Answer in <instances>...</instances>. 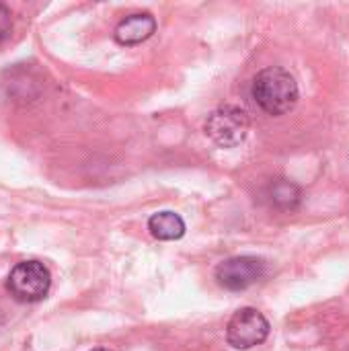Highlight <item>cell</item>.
I'll return each mask as SVG.
<instances>
[{
	"instance_id": "cell-1",
	"label": "cell",
	"mask_w": 349,
	"mask_h": 351,
	"mask_svg": "<svg viewBox=\"0 0 349 351\" xmlns=\"http://www.w3.org/2000/svg\"><path fill=\"white\" fill-rule=\"evenodd\" d=\"M251 95L267 115L278 117L296 107L300 90L296 78L286 68L269 66L253 78Z\"/></svg>"
},
{
	"instance_id": "cell-2",
	"label": "cell",
	"mask_w": 349,
	"mask_h": 351,
	"mask_svg": "<svg viewBox=\"0 0 349 351\" xmlns=\"http://www.w3.org/2000/svg\"><path fill=\"white\" fill-rule=\"evenodd\" d=\"M206 136L220 148H234L245 142L251 130V119L237 105H220L206 119Z\"/></svg>"
},
{
	"instance_id": "cell-3",
	"label": "cell",
	"mask_w": 349,
	"mask_h": 351,
	"mask_svg": "<svg viewBox=\"0 0 349 351\" xmlns=\"http://www.w3.org/2000/svg\"><path fill=\"white\" fill-rule=\"evenodd\" d=\"M51 288V274L41 261H21L16 263L8 278L6 290L16 302H39L47 296Z\"/></svg>"
},
{
	"instance_id": "cell-4",
	"label": "cell",
	"mask_w": 349,
	"mask_h": 351,
	"mask_svg": "<svg viewBox=\"0 0 349 351\" xmlns=\"http://www.w3.org/2000/svg\"><path fill=\"white\" fill-rule=\"evenodd\" d=\"M269 321L257 308L237 311L226 325V341L234 350H251L269 337Z\"/></svg>"
},
{
	"instance_id": "cell-5",
	"label": "cell",
	"mask_w": 349,
	"mask_h": 351,
	"mask_svg": "<svg viewBox=\"0 0 349 351\" xmlns=\"http://www.w3.org/2000/svg\"><path fill=\"white\" fill-rule=\"evenodd\" d=\"M265 261L253 255H237L224 259L216 267V282L228 292H243L265 276Z\"/></svg>"
},
{
	"instance_id": "cell-6",
	"label": "cell",
	"mask_w": 349,
	"mask_h": 351,
	"mask_svg": "<svg viewBox=\"0 0 349 351\" xmlns=\"http://www.w3.org/2000/svg\"><path fill=\"white\" fill-rule=\"evenodd\" d=\"M154 31H156V21L150 12H134L117 23L113 37L119 45H138L150 39Z\"/></svg>"
},
{
	"instance_id": "cell-7",
	"label": "cell",
	"mask_w": 349,
	"mask_h": 351,
	"mask_svg": "<svg viewBox=\"0 0 349 351\" xmlns=\"http://www.w3.org/2000/svg\"><path fill=\"white\" fill-rule=\"evenodd\" d=\"M263 197L272 208L282 210V212H292V210H296L300 206L302 191L294 181L278 177V179H272L267 183V187L263 191Z\"/></svg>"
},
{
	"instance_id": "cell-8",
	"label": "cell",
	"mask_w": 349,
	"mask_h": 351,
	"mask_svg": "<svg viewBox=\"0 0 349 351\" xmlns=\"http://www.w3.org/2000/svg\"><path fill=\"white\" fill-rule=\"evenodd\" d=\"M148 230L158 241H179L185 234V222L175 212H158L150 216Z\"/></svg>"
},
{
	"instance_id": "cell-9",
	"label": "cell",
	"mask_w": 349,
	"mask_h": 351,
	"mask_svg": "<svg viewBox=\"0 0 349 351\" xmlns=\"http://www.w3.org/2000/svg\"><path fill=\"white\" fill-rule=\"evenodd\" d=\"M10 29H12V14L4 4H0V43L10 35Z\"/></svg>"
},
{
	"instance_id": "cell-10",
	"label": "cell",
	"mask_w": 349,
	"mask_h": 351,
	"mask_svg": "<svg viewBox=\"0 0 349 351\" xmlns=\"http://www.w3.org/2000/svg\"><path fill=\"white\" fill-rule=\"evenodd\" d=\"M91 351H111V350H107V348H97V350H91Z\"/></svg>"
}]
</instances>
